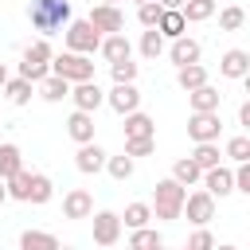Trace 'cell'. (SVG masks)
<instances>
[{"label": "cell", "instance_id": "obj_46", "mask_svg": "<svg viewBox=\"0 0 250 250\" xmlns=\"http://www.w3.org/2000/svg\"><path fill=\"white\" fill-rule=\"evenodd\" d=\"M0 86H8V66L0 62Z\"/></svg>", "mask_w": 250, "mask_h": 250}, {"label": "cell", "instance_id": "obj_5", "mask_svg": "<svg viewBox=\"0 0 250 250\" xmlns=\"http://www.w3.org/2000/svg\"><path fill=\"white\" fill-rule=\"evenodd\" d=\"M102 31L90 23V20H74L70 27H66V47L74 51V55H94V51H102Z\"/></svg>", "mask_w": 250, "mask_h": 250}, {"label": "cell", "instance_id": "obj_33", "mask_svg": "<svg viewBox=\"0 0 250 250\" xmlns=\"http://www.w3.org/2000/svg\"><path fill=\"white\" fill-rule=\"evenodd\" d=\"M31 176H35V172H20V176H12V180H8V195L27 203V199H31Z\"/></svg>", "mask_w": 250, "mask_h": 250}, {"label": "cell", "instance_id": "obj_11", "mask_svg": "<svg viewBox=\"0 0 250 250\" xmlns=\"http://www.w3.org/2000/svg\"><path fill=\"white\" fill-rule=\"evenodd\" d=\"M62 215H66V219H90V215H94V195H90L86 188L66 191V195H62Z\"/></svg>", "mask_w": 250, "mask_h": 250}, {"label": "cell", "instance_id": "obj_53", "mask_svg": "<svg viewBox=\"0 0 250 250\" xmlns=\"http://www.w3.org/2000/svg\"><path fill=\"white\" fill-rule=\"evenodd\" d=\"M105 250H113V246H105Z\"/></svg>", "mask_w": 250, "mask_h": 250}, {"label": "cell", "instance_id": "obj_42", "mask_svg": "<svg viewBox=\"0 0 250 250\" xmlns=\"http://www.w3.org/2000/svg\"><path fill=\"white\" fill-rule=\"evenodd\" d=\"M234 191H242V195L250 199V164H238V172H234Z\"/></svg>", "mask_w": 250, "mask_h": 250}, {"label": "cell", "instance_id": "obj_6", "mask_svg": "<svg viewBox=\"0 0 250 250\" xmlns=\"http://www.w3.org/2000/svg\"><path fill=\"white\" fill-rule=\"evenodd\" d=\"M219 129H223L219 113H191V121H188V137H191L195 145H211V141H219Z\"/></svg>", "mask_w": 250, "mask_h": 250}, {"label": "cell", "instance_id": "obj_35", "mask_svg": "<svg viewBox=\"0 0 250 250\" xmlns=\"http://www.w3.org/2000/svg\"><path fill=\"white\" fill-rule=\"evenodd\" d=\"M227 156L234 164H250V137H230L227 141Z\"/></svg>", "mask_w": 250, "mask_h": 250}, {"label": "cell", "instance_id": "obj_4", "mask_svg": "<svg viewBox=\"0 0 250 250\" xmlns=\"http://www.w3.org/2000/svg\"><path fill=\"white\" fill-rule=\"evenodd\" d=\"M51 74H59V78H66V82H94V62H90V55H74V51H62V55H55L51 59Z\"/></svg>", "mask_w": 250, "mask_h": 250}, {"label": "cell", "instance_id": "obj_24", "mask_svg": "<svg viewBox=\"0 0 250 250\" xmlns=\"http://www.w3.org/2000/svg\"><path fill=\"white\" fill-rule=\"evenodd\" d=\"M176 82L191 94V90H199V86H207V66H199V62H191V66H180L176 70Z\"/></svg>", "mask_w": 250, "mask_h": 250}, {"label": "cell", "instance_id": "obj_27", "mask_svg": "<svg viewBox=\"0 0 250 250\" xmlns=\"http://www.w3.org/2000/svg\"><path fill=\"white\" fill-rule=\"evenodd\" d=\"M148 219H152V207H148V203H129V207H125V215H121V223H125L129 230L148 227Z\"/></svg>", "mask_w": 250, "mask_h": 250}, {"label": "cell", "instance_id": "obj_54", "mask_svg": "<svg viewBox=\"0 0 250 250\" xmlns=\"http://www.w3.org/2000/svg\"><path fill=\"white\" fill-rule=\"evenodd\" d=\"M156 250H164V246H156Z\"/></svg>", "mask_w": 250, "mask_h": 250}, {"label": "cell", "instance_id": "obj_41", "mask_svg": "<svg viewBox=\"0 0 250 250\" xmlns=\"http://www.w3.org/2000/svg\"><path fill=\"white\" fill-rule=\"evenodd\" d=\"M188 246H191V250H215V234H211L207 227H199V230L188 238Z\"/></svg>", "mask_w": 250, "mask_h": 250}, {"label": "cell", "instance_id": "obj_52", "mask_svg": "<svg viewBox=\"0 0 250 250\" xmlns=\"http://www.w3.org/2000/svg\"><path fill=\"white\" fill-rule=\"evenodd\" d=\"M184 250H191V246H184Z\"/></svg>", "mask_w": 250, "mask_h": 250}, {"label": "cell", "instance_id": "obj_15", "mask_svg": "<svg viewBox=\"0 0 250 250\" xmlns=\"http://www.w3.org/2000/svg\"><path fill=\"white\" fill-rule=\"evenodd\" d=\"M203 188H207V191H211L215 199H223V195H230V191H234V172L219 164V168L203 172Z\"/></svg>", "mask_w": 250, "mask_h": 250}, {"label": "cell", "instance_id": "obj_12", "mask_svg": "<svg viewBox=\"0 0 250 250\" xmlns=\"http://www.w3.org/2000/svg\"><path fill=\"white\" fill-rule=\"evenodd\" d=\"M70 98H74V109H82V113H94V109L105 102V94H102L98 82H78V86L70 90Z\"/></svg>", "mask_w": 250, "mask_h": 250}, {"label": "cell", "instance_id": "obj_31", "mask_svg": "<svg viewBox=\"0 0 250 250\" xmlns=\"http://www.w3.org/2000/svg\"><path fill=\"white\" fill-rule=\"evenodd\" d=\"M156 246H160V234L152 227H141L129 234V250H156Z\"/></svg>", "mask_w": 250, "mask_h": 250}, {"label": "cell", "instance_id": "obj_9", "mask_svg": "<svg viewBox=\"0 0 250 250\" xmlns=\"http://www.w3.org/2000/svg\"><path fill=\"white\" fill-rule=\"evenodd\" d=\"M90 23H94L102 35H121V31H125V16H121L113 4H98V8L90 12Z\"/></svg>", "mask_w": 250, "mask_h": 250}, {"label": "cell", "instance_id": "obj_21", "mask_svg": "<svg viewBox=\"0 0 250 250\" xmlns=\"http://www.w3.org/2000/svg\"><path fill=\"white\" fill-rule=\"evenodd\" d=\"M20 250H62L59 238L51 230H23L20 234Z\"/></svg>", "mask_w": 250, "mask_h": 250}, {"label": "cell", "instance_id": "obj_50", "mask_svg": "<svg viewBox=\"0 0 250 250\" xmlns=\"http://www.w3.org/2000/svg\"><path fill=\"white\" fill-rule=\"evenodd\" d=\"M102 4H117V0H102Z\"/></svg>", "mask_w": 250, "mask_h": 250}, {"label": "cell", "instance_id": "obj_29", "mask_svg": "<svg viewBox=\"0 0 250 250\" xmlns=\"http://www.w3.org/2000/svg\"><path fill=\"white\" fill-rule=\"evenodd\" d=\"M215 16V0H188L184 4V20L188 23H199V20H211Z\"/></svg>", "mask_w": 250, "mask_h": 250}, {"label": "cell", "instance_id": "obj_28", "mask_svg": "<svg viewBox=\"0 0 250 250\" xmlns=\"http://www.w3.org/2000/svg\"><path fill=\"white\" fill-rule=\"evenodd\" d=\"M39 94H43L47 102H62V98H70V82L59 78V74H51L47 82H39Z\"/></svg>", "mask_w": 250, "mask_h": 250}, {"label": "cell", "instance_id": "obj_23", "mask_svg": "<svg viewBox=\"0 0 250 250\" xmlns=\"http://www.w3.org/2000/svg\"><path fill=\"white\" fill-rule=\"evenodd\" d=\"M23 172V156L16 145H0V180H12Z\"/></svg>", "mask_w": 250, "mask_h": 250}, {"label": "cell", "instance_id": "obj_37", "mask_svg": "<svg viewBox=\"0 0 250 250\" xmlns=\"http://www.w3.org/2000/svg\"><path fill=\"white\" fill-rule=\"evenodd\" d=\"M51 191H55V184H51L47 176H39V172H35V176H31V199H27V203H47V199H51Z\"/></svg>", "mask_w": 250, "mask_h": 250}, {"label": "cell", "instance_id": "obj_34", "mask_svg": "<svg viewBox=\"0 0 250 250\" xmlns=\"http://www.w3.org/2000/svg\"><path fill=\"white\" fill-rule=\"evenodd\" d=\"M105 172H109L113 180H129V176H133V156H125V152H121V156H109V160H105Z\"/></svg>", "mask_w": 250, "mask_h": 250}, {"label": "cell", "instance_id": "obj_43", "mask_svg": "<svg viewBox=\"0 0 250 250\" xmlns=\"http://www.w3.org/2000/svg\"><path fill=\"white\" fill-rule=\"evenodd\" d=\"M156 4H160L164 12H184V4H188V0H156Z\"/></svg>", "mask_w": 250, "mask_h": 250}, {"label": "cell", "instance_id": "obj_1", "mask_svg": "<svg viewBox=\"0 0 250 250\" xmlns=\"http://www.w3.org/2000/svg\"><path fill=\"white\" fill-rule=\"evenodd\" d=\"M27 20H31V27L43 31V35L62 31V27H70V0H31Z\"/></svg>", "mask_w": 250, "mask_h": 250}, {"label": "cell", "instance_id": "obj_13", "mask_svg": "<svg viewBox=\"0 0 250 250\" xmlns=\"http://www.w3.org/2000/svg\"><path fill=\"white\" fill-rule=\"evenodd\" d=\"M105 160H109V156H105L94 141H90V145H78V152H74V168H78V172H86V176L102 172V168H105Z\"/></svg>", "mask_w": 250, "mask_h": 250}, {"label": "cell", "instance_id": "obj_22", "mask_svg": "<svg viewBox=\"0 0 250 250\" xmlns=\"http://www.w3.org/2000/svg\"><path fill=\"white\" fill-rule=\"evenodd\" d=\"M156 31L164 35V39H184V31H188V20H184V12H164L160 16V23H156Z\"/></svg>", "mask_w": 250, "mask_h": 250}, {"label": "cell", "instance_id": "obj_2", "mask_svg": "<svg viewBox=\"0 0 250 250\" xmlns=\"http://www.w3.org/2000/svg\"><path fill=\"white\" fill-rule=\"evenodd\" d=\"M184 203H188V188L184 184H176L172 176L156 184V191H152V215L156 219H164V223L180 219L184 215Z\"/></svg>", "mask_w": 250, "mask_h": 250}, {"label": "cell", "instance_id": "obj_45", "mask_svg": "<svg viewBox=\"0 0 250 250\" xmlns=\"http://www.w3.org/2000/svg\"><path fill=\"white\" fill-rule=\"evenodd\" d=\"M4 199H12V195H8V180H0V203H4Z\"/></svg>", "mask_w": 250, "mask_h": 250}, {"label": "cell", "instance_id": "obj_16", "mask_svg": "<svg viewBox=\"0 0 250 250\" xmlns=\"http://www.w3.org/2000/svg\"><path fill=\"white\" fill-rule=\"evenodd\" d=\"M66 133H70V141L90 145V141H94V113L74 109V113H70V121H66Z\"/></svg>", "mask_w": 250, "mask_h": 250}, {"label": "cell", "instance_id": "obj_30", "mask_svg": "<svg viewBox=\"0 0 250 250\" xmlns=\"http://www.w3.org/2000/svg\"><path fill=\"white\" fill-rule=\"evenodd\" d=\"M141 55H145V59H160V55H164V35H160L156 27H148V31L141 35Z\"/></svg>", "mask_w": 250, "mask_h": 250}, {"label": "cell", "instance_id": "obj_38", "mask_svg": "<svg viewBox=\"0 0 250 250\" xmlns=\"http://www.w3.org/2000/svg\"><path fill=\"white\" fill-rule=\"evenodd\" d=\"M109 74H113V86H121V82H133V78H137V62H133V59H125V62H113V66H109Z\"/></svg>", "mask_w": 250, "mask_h": 250}, {"label": "cell", "instance_id": "obj_44", "mask_svg": "<svg viewBox=\"0 0 250 250\" xmlns=\"http://www.w3.org/2000/svg\"><path fill=\"white\" fill-rule=\"evenodd\" d=\"M238 121H242V125H246V129H250V98H246V102H242V105H238Z\"/></svg>", "mask_w": 250, "mask_h": 250}, {"label": "cell", "instance_id": "obj_47", "mask_svg": "<svg viewBox=\"0 0 250 250\" xmlns=\"http://www.w3.org/2000/svg\"><path fill=\"white\" fill-rule=\"evenodd\" d=\"M242 86H246V94H250V74H246V78H242Z\"/></svg>", "mask_w": 250, "mask_h": 250}, {"label": "cell", "instance_id": "obj_7", "mask_svg": "<svg viewBox=\"0 0 250 250\" xmlns=\"http://www.w3.org/2000/svg\"><path fill=\"white\" fill-rule=\"evenodd\" d=\"M184 211H188V223H195V227H207L211 219H215V195L203 188V191H191L188 195V203H184Z\"/></svg>", "mask_w": 250, "mask_h": 250}, {"label": "cell", "instance_id": "obj_17", "mask_svg": "<svg viewBox=\"0 0 250 250\" xmlns=\"http://www.w3.org/2000/svg\"><path fill=\"white\" fill-rule=\"evenodd\" d=\"M129 55H133V47H129L125 31H121V35H105V39H102V59H105L109 66H113V62H125Z\"/></svg>", "mask_w": 250, "mask_h": 250}, {"label": "cell", "instance_id": "obj_40", "mask_svg": "<svg viewBox=\"0 0 250 250\" xmlns=\"http://www.w3.org/2000/svg\"><path fill=\"white\" fill-rule=\"evenodd\" d=\"M156 148V137H141V141H125V156H148Z\"/></svg>", "mask_w": 250, "mask_h": 250}, {"label": "cell", "instance_id": "obj_20", "mask_svg": "<svg viewBox=\"0 0 250 250\" xmlns=\"http://www.w3.org/2000/svg\"><path fill=\"white\" fill-rule=\"evenodd\" d=\"M141 137H156V125H152V117L148 113H129L125 117V141H141Z\"/></svg>", "mask_w": 250, "mask_h": 250}, {"label": "cell", "instance_id": "obj_10", "mask_svg": "<svg viewBox=\"0 0 250 250\" xmlns=\"http://www.w3.org/2000/svg\"><path fill=\"white\" fill-rule=\"evenodd\" d=\"M105 102H109L117 113H125V117H129V113H137V109H141V90H137L133 82H121V86H113V90L105 94Z\"/></svg>", "mask_w": 250, "mask_h": 250}, {"label": "cell", "instance_id": "obj_39", "mask_svg": "<svg viewBox=\"0 0 250 250\" xmlns=\"http://www.w3.org/2000/svg\"><path fill=\"white\" fill-rule=\"evenodd\" d=\"M160 16H164V8H160L156 0H152V4H141V8H137V20H141L145 27H156V23H160Z\"/></svg>", "mask_w": 250, "mask_h": 250}, {"label": "cell", "instance_id": "obj_19", "mask_svg": "<svg viewBox=\"0 0 250 250\" xmlns=\"http://www.w3.org/2000/svg\"><path fill=\"white\" fill-rule=\"evenodd\" d=\"M219 90L215 86H199V90H191L188 94V102H191V113H219Z\"/></svg>", "mask_w": 250, "mask_h": 250}, {"label": "cell", "instance_id": "obj_51", "mask_svg": "<svg viewBox=\"0 0 250 250\" xmlns=\"http://www.w3.org/2000/svg\"><path fill=\"white\" fill-rule=\"evenodd\" d=\"M62 250H74V246H62Z\"/></svg>", "mask_w": 250, "mask_h": 250}, {"label": "cell", "instance_id": "obj_8", "mask_svg": "<svg viewBox=\"0 0 250 250\" xmlns=\"http://www.w3.org/2000/svg\"><path fill=\"white\" fill-rule=\"evenodd\" d=\"M121 215H113V211H98L94 215V242L105 250V246H117V238H121Z\"/></svg>", "mask_w": 250, "mask_h": 250}, {"label": "cell", "instance_id": "obj_49", "mask_svg": "<svg viewBox=\"0 0 250 250\" xmlns=\"http://www.w3.org/2000/svg\"><path fill=\"white\" fill-rule=\"evenodd\" d=\"M141 4H152V0H137V8H141Z\"/></svg>", "mask_w": 250, "mask_h": 250}, {"label": "cell", "instance_id": "obj_32", "mask_svg": "<svg viewBox=\"0 0 250 250\" xmlns=\"http://www.w3.org/2000/svg\"><path fill=\"white\" fill-rule=\"evenodd\" d=\"M191 160L203 168V172H211V168H219V148H215V141L211 145H195V152H191Z\"/></svg>", "mask_w": 250, "mask_h": 250}, {"label": "cell", "instance_id": "obj_48", "mask_svg": "<svg viewBox=\"0 0 250 250\" xmlns=\"http://www.w3.org/2000/svg\"><path fill=\"white\" fill-rule=\"evenodd\" d=\"M215 250H234V246H215Z\"/></svg>", "mask_w": 250, "mask_h": 250}, {"label": "cell", "instance_id": "obj_25", "mask_svg": "<svg viewBox=\"0 0 250 250\" xmlns=\"http://www.w3.org/2000/svg\"><path fill=\"white\" fill-rule=\"evenodd\" d=\"M31 90H35V82H27V78H8V86H4V94H8L12 105H27Z\"/></svg>", "mask_w": 250, "mask_h": 250}, {"label": "cell", "instance_id": "obj_3", "mask_svg": "<svg viewBox=\"0 0 250 250\" xmlns=\"http://www.w3.org/2000/svg\"><path fill=\"white\" fill-rule=\"evenodd\" d=\"M51 43L47 39H35L27 51H23V62H20V78L27 82H47L51 78Z\"/></svg>", "mask_w": 250, "mask_h": 250}, {"label": "cell", "instance_id": "obj_36", "mask_svg": "<svg viewBox=\"0 0 250 250\" xmlns=\"http://www.w3.org/2000/svg\"><path fill=\"white\" fill-rule=\"evenodd\" d=\"M242 23H246V12H242V8H234V4H230V8H223V12H219V27H223V31H238Z\"/></svg>", "mask_w": 250, "mask_h": 250}, {"label": "cell", "instance_id": "obj_14", "mask_svg": "<svg viewBox=\"0 0 250 250\" xmlns=\"http://www.w3.org/2000/svg\"><path fill=\"white\" fill-rule=\"evenodd\" d=\"M219 74L223 78H246L250 74V55L242 47H230L223 59H219Z\"/></svg>", "mask_w": 250, "mask_h": 250}, {"label": "cell", "instance_id": "obj_18", "mask_svg": "<svg viewBox=\"0 0 250 250\" xmlns=\"http://www.w3.org/2000/svg\"><path fill=\"white\" fill-rule=\"evenodd\" d=\"M168 59H172L176 66H191V62H199V43H195L191 35H184V39H176V43L168 47Z\"/></svg>", "mask_w": 250, "mask_h": 250}, {"label": "cell", "instance_id": "obj_26", "mask_svg": "<svg viewBox=\"0 0 250 250\" xmlns=\"http://www.w3.org/2000/svg\"><path fill=\"white\" fill-rule=\"evenodd\" d=\"M199 176H203V168H199L191 156H184V160H176V164H172V180H176V184H184V188H188V184H195Z\"/></svg>", "mask_w": 250, "mask_h": 250}]
</instances>
